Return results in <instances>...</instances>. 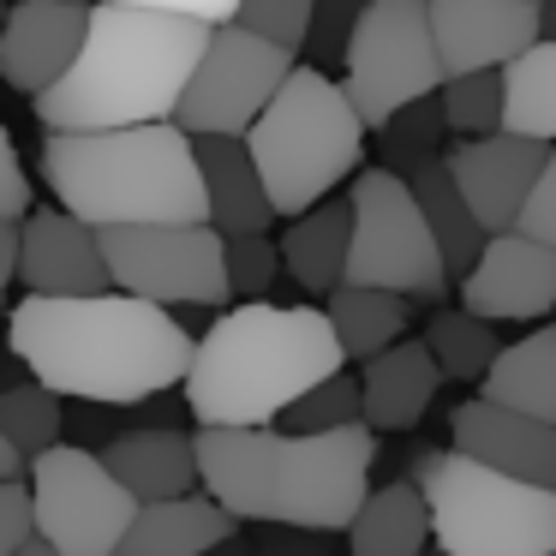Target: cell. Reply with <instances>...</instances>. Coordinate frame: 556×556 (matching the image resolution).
Instances as JSON below:
<instances>
[{
  "mask_svg": "<svg viewBox=\"0 0 556 556\" xmlns=\"http://www.w3.org/2000/svg\"><path fill=\"white\" fill-rule=\"evenodd\" d=\"M13 359L66 401L138 407L186 389L198 341L174 324L168 305L126 288L102 293H25L13 305Z\"/></svg>",
  "mask_w": 556,
  "mask_h": 556,
  "instance_id": "6da1fadb",
  "label": "cell"
},
{
  "mask_svg": "<svg viewBox=\"0 0 556 556\" xmlns=\"http://www.w3.org/2000/svg\"><path fill=\"white\" fill-rule=\"evenodd\" d=\"M204 491L240 520L288 532H348L377 491V431H288V425H198Z\"/></svg>",
  "mask_w": 556,
  "mask_h": 556,
  "instance_id": "7a4b0ae2",
  "label": "cell"
},
{
  "mask_svg": "<svg viewBox=\"0 0 556 556\" xmlns=\"http://www.w3.org/2000/svg\"><path fill=\"white\" fill-rule=\"evenodd\" d=\"M210 30H216L210 18L97 0L78 66L42 97H30L37 126L42 132H102V126L174 121L210 49Z\"/></svg>",
  "mask_w": 556,
  "mask_h": 556,
  "instance_id": "3957f363",
  "label": "cell"
},
{
  "mask_svg": "<svg viewBox=\"0 0 556 556\" xmlns=\"http://www.w3.org/2000/svg\"><path fill=\"white\" fill-rule=\"evenodd\" d=\"M348 371L329 305H228L198 336L186 371V413L198 425H276L312 383Z\"/></svg>",
  "mask_w": 556,
  "mask_h": 556,
  "instance_id": "277c9868",
  "label": "cell"
},
{
  "mask_svg": "<svg viewBox=\"0 0 556 556\" xmlns=\"http://www.w3.org/2000/svg\"><path fill=\"white\" fill-rule=\"evenodd\" d=\"M42 180L54 204L90 228L132 222H210V186L198 138L180 121L102 126V132H42Z\"/></svg>",
  "mask_w": 556,
  "mask_h": 556,
  "instance_id": "5b68a950",
  "label": "cell"
},
{
  "mask_svg": "<svg viewBox=\"0 0 556 556\" xmlns=\"http://www.w3.org/2000/svg\"><path fill=\"white\" fill-rule=\"evenodd\" d=\"M365 132H371V126L353 109L348 85H336L324 66H293L281 97L269 102L264 121L245 132L281 222L305 216V210L324 204V198H336L341 180H359Z\"/></svg>",
  "mask_w": 556,
  "mask_h": 556,
  "instance_id": "8992f818",
  "label": "cell"
},
{
  "mask_svg": "<svg viewBox=\"0 0 556 556\" xmlns=\"http://www.w3.org/2000/svg\"><path fill=\"white\" fill-rule=\"evenodd\" d=\"M413 479L431 496L437 544L448 556H556V491L515 479L467 448H425Z\"/></svg>",
  "mask_w": 556,
  "mask_h": 556,
  "instance_id": "52a82bcc",
  "label": "cell"
},
{
  "mask_svg": "<svg viewBox=\"0 0 556 556\" xmlns=\"http://www.w3.org/2000/svg\"><path fill=\"white\" fill-rule=\"evenodd\" d=\"M353 257H348V281L365 288H395L407 300H443L455 269L443 257L431 216H425L419 192L407 174L395 168H359L353 180Z\"/></svg>",
  "mask_w": 556,
  "mask_h": 556,
  "instance_id": "ba28073f",
  "label": "cell"
},
{
  "mask_svg": "<svg viewBox=\"0 0 556 556\" xmlns=\"http://www.w3.org/2000/svg\"><path fill=\"white\" fill-rule=\"evenodd\" d=\"M443 54H437L431 0H365L359 25H353L341 85L353 109L365 114L371 132H383L401 109L443 90Z\"/></svg>",
  "mask_w": 556,
  "mask_h": 556,
  "instance_id": "9c48e42d",
  "label": "cell"
},
{
  "mask_svg": "<svg viewBox=\"0 0 556 556\" xmlns=\"http://www.w3.org/2000/svg\"><path fill=\"white\" fill-rule=\"evenodd\" d=\"M114 288L144 293L156 305H228V233L216 222H132L102 228Z\"/></svg>",
  "mask_w": 556,
  "mask_h": 556,
  "instance_id": "30bf717a",
  "label": "cell"
},
{
  "mask_svg": "<svg viewBox=\"0 0 556 556\" xmlns=\"http://www.w3.org/2000/svg\"><path fill=\"white\" fill-rule=\"evenodd\" d=\"M293 66H300V54H288L281 42L257 37V30H245L240 18H233V25H216L174 121H180L192 138H210V132L245 138L257 121H264L269 102L281 97V85L293 78Z\"/></svg>",
  "mask_w": 556,
  "mask_h": 556,
  "instance_id": "8fae6325",
  "label": "cell"
},
{
  "mask_svg": "<svg viewBox=\"0 0 556 556\" xmlns=\"http://www.w3.org/2000/svg\"><path fill=\"white\" fill-rule=\"evenodd\" d=\"M42 508V539L61 556H114V544L126 539V527L138 520V496L102 455L78 443H54L30 467Z\"/></svg>",
  "mask_w": 556,
  "mask_h": 556,
  "instance_id": "7c38bea8",
  "label": "cell"
},
{
  "mask_svg": "<svg viewBox=\"0 0 556 556\" xmlns=\"http://www.w3.org/2000/svg\"><path fill=\"white\" fill-rule=\"evenodd\" d=\"M460 305L491 324H544L556 312V245L520 228L491 233L479 264L460 276Z\"/></svg>",
  "mask_w": 556,
  "mask_h": 556,
  "instance_id": "4fadbf2b",
  "label": "cell"
},
{
  "mask_svg": "<svg viewBox=\"0 0 556 556\" xmlns=\"http://www.w3.org/2000/svg\"><path fill=\"white\" fill-rule=\"evenodd\" d=\"M551 138H527V132H484V138H460L448 150V174L467 192L472 216L484 222V233H508L520 228V210H527L532 186H539L544 162H551Z\"/></svg>",
  "mask_w": 556,
  "mask_h": 556,
  "instance_id": "5bb4252c",
  "label": "cell"
},
{
  "mask_svg": "<svg viewBox=\"0 0 556 556\" xmlns=\"http://www.w3.org/2000/svg\"><path fill=\"white\" fill-rule=\"evenodd\" d=\"M97 0H13L0 30V78L18 97H42L78 66Z\"/></svg>",
  "mask_w": 556,
  "mask_h": 556,
  "instance_id": "9a60e30c",
  "label": "cell"
},
{
  "mask_svg": "<svg viewBox=\"0 0 556 556\" xmlns=\"http://www.w3.org/2000/svg\"><path fill=\"white\" fill-rule=\"evenodd\" d=\"M431 25L448 78L491 73L544 42V0H431Z\"/></svg>",
  "mask_w": 556,
  "mask_h": 556,
  "instance_id": "2e32d148",
  "label": "cell"
},
{
  "mask_svg": "<svg viewBox=\"0 0 556 556\" xmlns=\"http://www.w3.org/2000/svg\"><path fill=\"white\" fill-rule=\"evenodd\" d=\"M18 288L25 293H102L114 288L102 228H90L73 210H30L25 252H18Z\"/></svg>",
  "mask_w": 556,
  "mask_h": 556,
  "instance_id": "e0dca14e",
  "label": "cell"
},
{
  "mask_svg": "<svg viewBox=\"0 0 556 556\" xmlns=\"http://www.w3.org/2000/svg\"><path fill=\"white\" fill-rule=\"evenodd\" d=\"M448 437H455V448H467V455L556 491V425L551 419H532V413L503 407V401H491V395H472L455 407Z\"/></svg>",
  "mask_w": 556,
  "mask_h": 556,
  "instance_id": "ac0fdd59",
  "label": "cell"
},
{
  "mask_svg": "<svg viewBox=\"0 0 556 556\" xmlns=\"http://www.w3.org/2000/svg\"><path fill=\"white\" fill-rule=\"evenodd\" d=\"M359 383H365V425L377 437H389V431H413L431 413V401L448 383V371L437 365L425 336L419 341L401 336L395 348H383L377 359L359 365Z\"/></svg>",
  "mask_w": 556,
  "mask_h": 556,
  "instance_id": "d6986e66",
  "label": "cell"
},
{
  "mask_svg": "<svg viewBox=\"0 0 556 556\" xmlns=\"http://www.w3.org/2000/svg\"><path fill=\"white\" fill-rule=\"evenodd\" d=\"M102 460L132 484L138 503H168V496L204 491V455H198V431L180 425H138L102 443Z\"/></svg>",
  "mask_w": 556,
  "mask_h": 556,
  "instance_id": "ffe728a7",
  "label": "cell"
},
{
  "mask_svg": "<svg viewBox=\"0 0 556 556\" xmlns=\"http://www.w3.org/2000/svg\"><path fill=\"white\" fill-rule=\"evenodd\" d=\"M240 539V515L216 503L210 491L168 496V503H144L114 556H210L216 544Z\"/></svg>",
  "mask_w": 556,
  "mask_h": 556,
  "instance_id": "44dd1931",
  "label": "cell"
},
{
  "mask_svg": "<svg viewBox=\"0 0 556 556\" xmlns=\"http://www.w3.org/2000/svg\"><path fill=\"white\" fill-rule=\"evenodd\" d=\"M198 162H204V186H210V222L222 233H269V222H281L269 180L245 138H228V132L198 138Z\"/></svg>",
  "mask_w": 556,
  "mask_h": 556,
  "instance_id": "7402d4cb",
  "label": "cell"
},
{
  "mask_svg": "<svg viewBox=\"0 0 556 556\" xmlns=\"http://www.w3.org/2000/svg\"><path fill=\"white\" fill-rule=\"evenodd\" d=\"M348 257H353V198H324L305 216H288L281 228V264L305 293L329 300L348 281Z\"/></svg>",
  "mask_w": 556,
  "mask_h": 556,
  "instance_id": "603a6c76",
  "label": "cell"
},
{
  "mask_svg": "<svg viewBox=\"0 0 556 556\" xmlns=\"http://www.w3.org/2000/svg\"><path fill=\"white\" fill-rule=\"evenodd\" d=\"M431 544H437L431 496L413 472L377 484L348 527V556H425Z\"/></svg>",
  "mask_w": 556,
  "mask_h": 556,
  "instance_id": "cb8c5ba5",
  "label": "cell"
},
{
  "mask_svg": "<svg viewBox=\"0 0 556 556\" xmlns=\"http://www.w3.org/2000/svg\"><path fill=\"white\" fill-rule=\"evenodd\" d=\"M479 395L556 425V317H544L527 341H515V348L496 353V365L479 383Z\"/></svg>",
  "mask_w": 556,
  "mask_h": 556,
  "instance_id": "d4e9b609",
  "label": "cell"
},
{
  "mask_svg": "<svg viewBox=\"0 0 556 556\" xmlns=\"http://www.w3.org/2000/svg\"><path fill=\"white\" fill-rule=\"evenodd\" d=\"M329 317H336V336L348 348V359H377L383 348H395L413 324V305L407 293L395 288H365V281H341L329 293Z\"/></svg>",
  "mask_w": 556,
  "mask_h": 556,
  "instance_id": "484cf974",
  "label": "cell"
},
{
  "mask_svg": "<svg viewBox=\"0 0 556 556\" xmlns=\"http://www.w3.org/2000/svg\"><path fill=\"white\" fill-rule=\"evenodd\" d=\"M407 180H413V192H419L425 216H431L437 240H443L448 269H455V281H460L472 264H479V252H484V240H491V233H484L479 216H472V204H467V192L455 186L448 162H425V168H413Z\"/></svg>",
  "mask_w": 556,
  "mask_h": 556,
  "instance_id": "4316f807",
  "label": "cell"
},
{
  "mask_svg": "<svg viewBox=\"0 0 556 556\" xmlns=\"http://www.w3.org/2000/svg\"><path fill=\"white\" fill-rule=\"evenodd\" d=\"M425 341H431L437 365L448 371V383H484L491 365H496V353H503L491 317L467 312V305H443V312H431Z\"/></svg>",
  "mask_w": 556,
  "mask_h": 556,
  "instance_id": "83f0119b",
  "label": "cell"
},
{
  "mask_svg": "<svg viewBox=\"0 0 556 556\" xmlns=\"http://www.w3.org/2000/svg\"><path fill=\"white\" fill-rule=\"evenodd\" d=\"M503 126L556 144V37L532 42V49L508 66V121Z\"/></svg>",
  "mask_w": 556,
  "mask_h": 556,
  "instance_id": "f1b7e54d",
  "label": "cell"
},
{
  "mask_svg": "<svg viewBox=\"0 0 556 556\" xmlns=\"http://www.w3.org/2000/svg\"><path fill=\"white\" fill-rule=\"evenodd\" d=\"M61 389H49L42 377H25V383H13L7 395H0V437H13L18 448H30V455H42V448L66 443V413H61Z\"/></svg>",
  "mask_w": 556,
  "mask_h": 556,
  "instance_id": "f546056e",
  "label": "cell"
},
{
  "mask_svg": "<svg viewBox=\"0 0 556 556\" xmlns=\"http://www.w3.org/2000/svg\"><path fill=\"white\" fill-rule=\"evenodd\" d=\"M437 102H443V114H448V132H460V138L503 132V121H508V66L443 78Z\"/></svg>",
  "mask_w": 556,
  "mask_h": 556,
  "instance_id": "4dcf8cb0",
  "label": "cell"
},
{
  "mask_svg": "<svg viewBox=\"0 0 556 556\" xmlns=\"http://www.w3.org/2000/svg\"><path fill=\"white\" fill-rule=\"evenodd\" d=\"M443 132H448V114H443V102H437V97L401 109L395 121L377 132V138H383V168L413 174V168H425V162H437V138H443Z\"/></svg>",
  "mask_w": 556,
  "mask_h": 556,
  "instance_id": "1f68e13d",
  "label": "cell"
},
{
  "mask_svg": "<svg viewBox=\"0 0 556 556\" xmlns=\"http://www.w3.org/2000/svg\"><path fill=\"white\" fill-rule=\"evenodd\" d=\"M359 419H365V383L353 371H336L324 383H312L281 413L288 431H336V425H359Z\"/></svg>",
  "mask_w": 556,
  "mask_h": 556,
  "instance_id": "d6a6232c",
  "label": "cell"
},
{
  "mask_svg": "<svg viewBox=\"0 0 556 556\" xmlns=\"http://www.w3.org/2000/svg\"><path fill=\"white\" fill-rule=\"evenodd\" d=\"M312 18H317V0H240V25L281 42L288 54L312 49Z\"/></svg>",
  "mask_w": 556,
  "mask_h": 556,
  "instance_id": "836d02e7",
  "label": "cell"
},
{
  "mask_svg": "<svg viewBox=\"0 0 556 556\" xmlns=\"http://www.w3.org/2000/svg\"><path fill=\"white\" fill-rule=\"evenodd\" d=\"M281 269H288L281 264V240H269V233H228V276L240 300H264Z\"/></svg>",
  "mask_w": 556,
  "mask_h": 556,
  "instance_id": "e575fe53",
  "label": "cell"
},
{
  "mask_svg": "<svg viewBox=\"0 0 556 556\" xmlns=\"http://www.w3.org/2000/svg\"><path fill=\"white\" fill-rule=\"evenodd\" d=\"M42 539V508H37V484L30 479H7L0 484V556H18L25 544Z\"/></svg>",
  "mask_w": 556,
  "mask_h": 556,
  "instance_id": "d590c367",
  "label": "cell"
},
{
  "mask_svg": "<svg viewBox=\"0 0 556 556\" xmlns=\"http://www.w3.org/2000/svg\"><path fill=\"white\" fill-rule=\"evenodd\" d=\"M365 0H317V18H312V66H341L348 61V42L353 25H359Z\"/></svg>",
  "mask_w": 556,
  "mask_h": 556,
  "instance_id": "8d00e7d4",
  "label": "cell"
},
{
  "mask_svg": "<svg viewBox=\"0 0 556 556\" xmlns=\"http://www.w3.org/2000/svg\"><path fill=\"white\" fill-rule=\"evenodd\" d=\"M30 210H37V180L13 138H0V222H25Z\"/></svg>",
  "mask_w": 556,
  "mask_h": 556,
  "instance_id": "74e56055",
  "label": "cell"
},
{
  "mask_svg": "<svg viewBox=\"0 0 556 556\" xmlns=\"http://www.w3.org/2000/svg\"><path fill=\"white\" fill-rule=\"evenodd\" d=\"M520 233H532V240L556 245V150H551V162H544L539 186H532L527 210H520Z\"/></svg>",
  "mask_w": 556,
  "mask_h": 556,
  "instance_id": "f35d334b",
  "label": "cell"
},
{
  "mask_svg": "<svg viewBox=\"0 0 556 556\" xmlns=\"http://www.w3.org/2000/svg\"><path fill=\"white\" fill-rule=\"evenodd\" d=\"M132 7H162V13L210 18V25H233L240 18V0H132Z\"/></svg>",
  "mask_w": 556,
  "mask_h": 556,
  "instance_id": "ab89813d",
  "label": "cell"
},
{
  "mask_svg": "<svg viewBox=\"0 0 556 556\" xmlns=\"http://www.w3.org/2000/svg\"><path fill=\"white\" fill-rule=\"evenodd\" d=\"M30 467H37V455L18 448L13 437H0V484H7V479H30Z\"/></svg>",
  "mask_w": 556,
  "mask_h": 556,
  "instance_id": "60d3db41",
  "label": "cell"
},
{
  "mask_svg": "<svg viewBox=\"0 0 556 556\" xmlns=\"http://www.w3.org/2000/svg\"><path fill=\"white\" fill-rule=\"evenodd\" d=\"M18 556H61V551H54L49 539H37V544H25V551H18Z\"/></svg>",
  "mask_w": 556,
  "mask_h": 556,
  "instance_id": "b9f144b4",
  "label": "cell"
},
{
  "mask_svg": "<svg viewBox=\"0 0 556 556\" xmlns=\"http://www.w3.org/2000/svg\"><path fill=\"white\" fill-rule=\"evenodd\" d=\"M544 37H556V0H544Z\"/></svg>",
  "mask_w": 556,
  "mask_h": 556,
  "instance_id": "7bdbcfd3",
  "label": "cell"
},
{
  "mask_svg": "<svg viewBox=\"0 0 556 556\" xmlns=\"http://www.w3.org/2000/svg\"><path fill=\"white\" fill-rule=\"evenodd\" d=\"M425 556H448V551H443V544H431V551H425Z\"/></svg>",
  "mask_w": 556,
  "mask_h": 556,
  "instance_id": "ee69618b",
  "label": "cell"
}]
</instances>
